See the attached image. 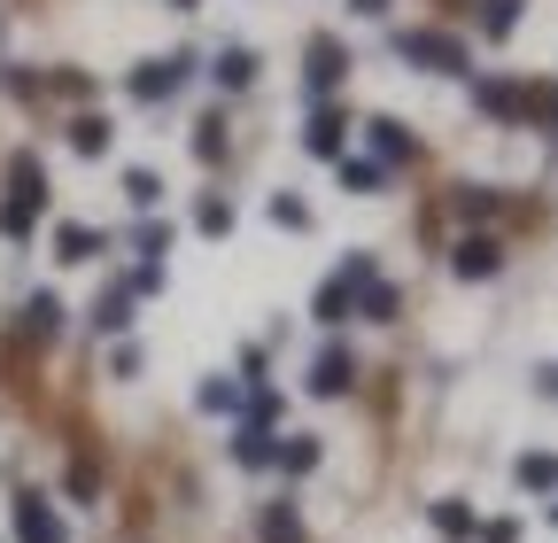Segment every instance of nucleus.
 Masks as SVG:
<instances>
[{
	"label": "nucleus",
	"instance_id": "f257e3e1",
	"mask_svg": "<svg viewBox=\"0 0 558 543\" xmlns=\"http://www.w3.org/2000/svg\"><path fill=\"white\" fill-rule=\"evenodd\" d=\"M396 55L411 62V71H442V79H465V71H473L465 47H458L450 32H396Z\"/></svg>",
	"mask_w": 558,
	"mask_h": 543
},
{
	"label": "nucleus",
	"instance_id": "f03ea898",
	"mask_svg": "<svg viewBox=\"0 0 558 543\" xmlns=\"http://www.w3.org/2000/svg\"><path fill=\"white\" fill-rule=\"evenodd\" d=\"M194 71H202L194 55H156V62H140V71L124 79V94H132V101H171V94H179Z\"/></svg>",
	"mask_w": 558,
	"mask_h": 543
},
{
	"label": "nucleus",
	"instance_id": "7ed1b4c3",
	"mask_svg": "<svg viewBox=\"0 0 558 543\" xmlns=\"http://www.w3.org/2000/svg\"><path fill=\"white\" fill-rule=\"evenodd\" d=\"M341 79H349V47H341V39H311V47H303V94H311V109H318Z\"/></svg>",
	"mask_w": 558,
	"mask_h": 543
},
{
	"label": "nucleus",
	"instance_id": "20e7f679",
	"mask_svg": "<svg viewBox=\"0 0 558 543\" xmlns=\"http://www.w3.org/2000/svg\"><path fill=\"white\" fill-rule=\"evenodd\" d=\"M473 101H481L488 117H505V124L543 109V94H535V86H520V79H481V86H473Z\"/></svg>",
	"mask_w": 558,
	"mask_h": 543
},
{
	"label": "nucleus",
	"instance_id": "39448f33",
	"mask_svg": "<svg viewBox=\"0 0 558 543\" xmlns=\"http://www.w3.org/2000/svg\"><path fill=\"white\" fill-rule=\"evenodd\" d=\"M0 202H16V210H32V218L47 210V171H39V156H32V148H16V156H9V194H0Z\"/></svg>",
	"mask_w": 558,
	"mask_h": 543
},
{
	"label": "nucleus",
	"instance_id": "423d86ee",
	"mask_svg": "<svg viewBox=\"0 0 558 543\" xmlns=\"http://www.w3.org/2000/svg\"><path fill=\"white\" fill-rule=\"evenodd\" d=\"M16 543H62V512L39 490H16Z\"/></svg>",
	"mask_w": 558,
	"mask_h": 543
},
{
	"label": "nucleus",
	"instance_id": "0eeeda50",
	"mask_svg": "<svg viewBox=\"0 0 558 543\" xmlns=\"http://www.w3.org/2000/svg\"><path fill=\"white\" fill-rule=\"evenodd\" d=\"M349 381H357V358H349L341 342H326V350L311 358V373H303V388H311V396H341Z\"/></svg>",
	"mask_w": 558,
	"mask_h": 543
},
{
	"label": "nucleus",
	"instance_id": "6e6552de",
	"mask_svg": "<svg viewBox=\"0 0 558 543\" xmlns=\"http://www.w3.org/2000/svg\"><path fill=\"white\" fill-rule=\"evenodd\" d=\"M450 272H458V280H488V272H505V241L465 233V241L450 249Z\"/></svg>",
	"mask_w": 558,
	"mask_h": 543
},
{
	"label": "nucleus",
	"instance_id": "1a4fd4ad",
	"mask_svg": "<svg viewBox=\"0 0 558 543\" xmlns=\"http://www.w3.org/2000/svg\"><path fill=\"white\" fill-rule=\"evenodd\" d=\"M365 141H373V164H380V171L418 156V141H411V124H403V117H373V124H365Z\"/></svg>",
	"mask_w": 558,
	"mask_h": 543
},
{
	"label": "nucleus",
	"instance_id": "9d476101",
	"mask_svg": "<svg viewBox=\"0 0 558 543\" xmlns=\"http://www.w3.org/2000/svg\"><path fill=\"white\" fill-rule=\"evenodd\" d=\"M256 543H303V512H295V497H271V505L256 512Z\"/></svg>",
	"mask_w": 558,
	"mask_h": 543
},
{
	"label": "nucleus",
	"instance_id": "9b49d317",
	"mask_svg": "<svg viewBox=\"0 0 558 543\" xmlns=\"http://www.w3.org/2000/svg\"><path fill=\"white\" fill-rule=\"evenodd\" d=\"M101 249H109L101 226H54V264H94Z\"/></svg>",
	"mask_w": 558,
	"mask_h": 543
},
{
	"label": "nucleus",
	"instance_id": "f8f14e48",
	"mask_svg": "<svg viewBox=\"0 0 558 543\" xmlns=\"http://www.w3.org/2000/svg\"><path fill=\"white\" fill-rule=\"evenodd\" d=\"M357 295H365V288H357V280H341V272H333V280H326V288L311 295V318H318V326H341L349 311H357Z\"/></svg>",
	"mask_w": 558,
	"mask_h": 543
},
{
	"label": "nucleus",
	"instance_id": "ddd939ff",
	"mask_svg": "<svg viewBox=\"0 0 558 543\" xmlns=\"http://www.w3.org/2000/svg\"><path fill=\"white\" fill-rule=\"evenodd\" d=\"M303 148H311L318 164H341V109H311V124H303Z\"/></svg>",
	"mask_w": 558,
	"mask_h": 543
},
{
	"label": "nucleus",
	"instance_id": "4468645a",
	"mask_svg": "<svg viewBox=\"0 0 558 543\" xmlns=\"http://www.w3.org/2000/svg\"><path fill=\"white\" fill-rule=\"evenodd\" d=\"M16 334H24V342H54V334H62V295H32Z\"/></svg>",
	"mask_w": 558,
	"mask_h": 543
},
{
	"label": "nucleus",
	"instance_id": "2eb2a0df",
	"mask_svg": "<svg viewBox=\"0 0 558 543\" xmlns=\"http://www.w3.org/2000/svg\"><path fill=\"white\" fill-rule=\"evenodd\" d=\"M132 303H140V295H132V280H109V288H101V303H94V326H101V334H124V326H132Z\"/></svg>",
	"mask_w": 558,
	"mask_h": 543
},
{
	"label": "nucleus",
	"instance_id": "dca6fc26",
	"mask_svg": "<svg viewBox=\"0 0 558 543\" xmlns=\"http://www.w3.org/2000/svg\"><path fill=\"white\" fill-rule=\"evenodd\" d=\"M233 458H241V466H279V435H271V427H256V420H241Z\"/></svg>",
	"mask_w": 558,
	"mask_h": 543
},
{
	"label": "nucleus",
	"instance_id": "f3484780",
	"mask_svg": "<svg viewBox=\"0 0 558 543\" xmlns=\"http://www.w3.org/2000/svg\"><path fill=\"white\" fill-rule=\"evenodd\" d=\"M256 71H264V62H256L248 47H226V55H218V86H226V94H248Z\"/></svg>",
	"mask_w": 558,
	"mask_h": 543
},
{
	"label": "nucleus",
	"instance_id": "a211bd4d",
	"mask_svg": "<svg viewBox=\"0 0 558 543\" xmlns=\"http://www.w3.org/2000/svg\"><path fill=\"white\" fill-rule=\"evenodd\" d=\"M62 497H70V505H94V497H101V466H94V458H70V466H62Z\"/></svg>",
	"mask_w": 558,
	"mask_h": 543
},
{
	"label": "nucleus",
	"instance_id": "6ab92c4d",
	"mask_svg": "<svg viewBox=\"0 0 558 543\" xmlns=\"http://www.w3.org/2000/svg\"><path fill=\"white\" fill-rule=\"evenodd\" d=\"M124 202H132V210H140V218H148V210H156V202H163V179H156L148 164H132V171H124Z\"/></svg>",
	"mask_w": 558,
	"mask_h": 543
},
{
	"label": "nucleus",
	"instance_id": "aec40b11",
	"mask_svg": "<svg viewBox=\"0 0 558 543\" xmlns=\"http://www.w3.org/2000/svg\"><path fill=\"white\" fill-rule=\"evenodd\" d=\"M70 148H78V156H101V148H109V117H94V109L70 117Z\"/></svg>",
	"mask_w": 558,
	"mask_h": 543
},
{
	"label": "nucleus",
	"instance_id": "412c9836",
	"mask_svg": "<svg viewBox=\"0 0 558 543\" xmlns=\"http://www.w3.org/2000/svg\"><path fill=\"white\" fill-rule=\"evenodd\" d=\"M396 311H403V295H396V288H388V280H373V288H365V295H357V318H373V326H388V318H396Z\"/></svg>",
	"mask_w": 558,
	"mask_h": 543
},
{
	"label": "nucleus",
	"instance_id": "4be33fe9",
	"mask_svg": "<svg viewBox=\"0 0 558 543\" xmlns=\"http://www.w3.org/2000/svg\"><path fill=\"white\" fill-rule=\"evenodd\" d=\"M520 9H527V0H481V32H488V39H505V32L520 24Z\"/></svg>",
	"mask_w": 558,
	"mask_h": 543
},
{
	"label": "nucleus",
	"instance_id": "5701e85b",
	"mask_svg": "<svg viewBox=\"0 0 558 543\" xmlns=\"http://www.w3.org/2000/svg\"><path fill=\"white\" fill-rule=\"evenodd\" d=\"M279 466H288V473H311V466H318V435H279Z\"/></svg>",
	"mask_w": 558,
	"mask_h": 543
},
{
	"label": "nucleus",
	"instance_id": "b1692460",
	"mask_svg": "<svg viewBox=\"0 0 558 543\" xmlns=\"http://www.w3.org/2000/svg\"><path fill=\"white\" fill-rule=\"evenodd\" d=\"M194 156L202 164H226V117H202L194 124Z\"/></svg>",
	"mask_w": 558,
	"mask_h": 543
},
{
	"label": "nucleus",
	"instance_id": "393cba45",
	"mask_svg": "<svg viewBox=\"0 0 558 543\" xmlns=\"http://www.w3.org/2000/svg\"><path fill=\"white\" fill-rule=\"evenodd\" d=\"M194 226H202L209 241H218V233H233V202H226V194H209L202 210H194Z\"/></svg>",
	"mask_w": 558,
	"mask_h": 543
},
{
	"label": "nucleus",
	"instance_id": "a878e982",
	"mask_svg": "<svg viewBox=\"0 0 558 543\" xmlns=\"http://www.w3.org/2000/svg\"><path fill=\"white\" fill-rule=\"evenodd\" d=\"M140 373H148V350H140V342H117V350H109V381H140Z\"/></svg>",
	"mask_w": 558,
	"mask_h": 543
},
{
	"label": "nucleus",
	"instance_id": "bb28decb",
	"mask_svg": "<svg viewBox=\"0 0 558 543\" xmlns=\"http://www.w3.org/2000/svg\"><path fill=\"white\" fill-rule=\"evenodd\" d=\"M271 226L303 233V226H311V202H303V194H271Z\"/></svg>",
	"mask_w": 558,
	"mask_h": 543
},
{
	"label": "nucleus",
	"instance_id": "cd10ccee",
	"mask_svg": "<svg viewBox=\"0 0 558 543\" xmlns=\"http://www.w3.org/2000/svg\"><path fill=\"white\" fill-rule=\"evenodd\" d=\"M458 218L488 226V218H497V194H488V186H458Z\"/></svg>",
	"mask_w": 558,
	"mask_h": 543
},
{
	"label": "nucleus",
	"instance_id": "c85d7f7f",
	"mask_svg": "<svg viewBox=\"0 0 558 543\" xmlns=\"http://www.w3.org/2000/svg\"><path fill=\"white\" fill-rule=\"evenodd\" d=\"M435 528H442V535H473V505H465V497H442V505H435Z\"/></svg>",
	"mask_w": 558,
	"mask_h": 543
},
{
	"label": "nucleus",
	"instance_id": "c756f323",
	"mask_svg": "<svg viewBox=\"0 0 558 543\" xmlns=\"http://www.w3.org/2000/svg\"><path fill=\"white\" fill-rule=\"evenodd\" d=\"M341 186H349V194H380L388 171H380V164H341Z\"/></svg>",
	"mask_w": 558,
	"mask_h": 543
},
{
	"label": "nucleus",
	"instance_id": "7c9ffc66",
	"mask_svg": "<svg viewBox=\"0 0 558 543\" xmlns=\"http://www.w3.org/2000/svg\"><path fill=\"white\" fill-rule=\"evenodd\" d=\"M202 412H233V403H241V381H202Z\"/></svg>",
	"mask_w": 558,
	"mask_h": 543
},
{
	"label": "nucleus",
	"instance_id": "2f4dec72",
	"mask_svg": "<svg viewBox=\"0 0 558 543\" xmlns=\"http://www.w3.org/2000/svg\"><path fill=\"white\" fill-rule=\"evenodd\" d=\"M132 249H140V264H156V256L171 249V226H156V218H148V226L132 233Z\"/></svg>",
	"mask_w": 558,
	"mask_h": 543
},
{
	"label": "nucleus",
	"instance_id": "473e14b6",
	"mask_svg": "<svg viewBox=\"0 0 558 543\" xmlns=\"http://www.w3.org/2000/svg\"><path fill=\"white\" fill-rule=\"evenodd\" d=\"M520 490H558V458H520Z\"/></svg>",
	"mask_w": 558,
	"mask_h": 543
},
{
	"label": "nucleus",
	"instance_id": "72a5a7b5",
	"mask_svg": "<svg viewBox=\"0 0 558 543\" xmlns=\"http://www.w3.org/2000/svg\"><path fill=\"white\" fill-rule=\"evenodd\" d=\"M264 373H271V350H264V342H248V350H241V388H256Z\"/></svg>",
	"mask_w": 558,
	"mask_h": 543
},
{
	"label": "nucleus",
	"instance_id": "f704fd0d",
	"mask_svg": "<svg viewBox=\"0 0 558 543\" xmlns=\"http://www.w3.org/2000/svg\"><path fill=\"white\" fill-rule=\"evenodd\" d=\"M132 280V295H163V264H140V272H124Z\"/></svg>",
	"mask_w": 558,
	"mask_h": 543
},
{
	"label": "nucleus",
	"instance_id": "c9c22d12",
	"mask_svg": "<svg viewBox=\"0 0 558 543\" xmlns=\"http://www.w3.org/2000/svg\"><path fill=\"white\" fill-rule=\"evenodd\" d=\"M481 543H520V520H481Z\"/></svg>",
	"mask_w": 558,
	"mask_h": 543
},
{
	"label": "nucleus",
	"instance_id": "e433bc0d",
	"mask_svg": "<svg viewBox=\"0 0 558 543\" xmlns=\"http://www.w3.org/2000/svg\"><path fill=\"white\" fill-rule=\"evenodd\" d=\"M535 388H543V396L558 403V365H535Z\"/></svg>",
	"mask_w": 558,
	"mask_h": 543
},
{
	"label": "nucleus",
	"instance_id": "4c0bfd02",
	"mask_svg": "<svg viewBox=\"0 0 558 543\" xmlns=\"http://www.w3.org/2000/svg\"><path fill=\"white\" fill-rule=\"evenodd\" d=\"M349 9H357V16H388V0H349Z\"/></svg>",
	"mask_w": 558,
	"mask_h": 543
},
{
	"label": "nucleus",
	"instance_id": "58836bf2",
	"mask_svg": "<svg viewBox=\"0 0 558 543\" xmlns=\"http://www.w3.org/2000/svg\"><path fill=\"white\" fill-rule=\"evenodd\" d=\"M171 9H202V0H171Z\"/></svg>",
	"mask_w": 558,
	"mask_h": 543
},
{
	"label": "nucleus",
	"instance_id": "ea45409f",
	"mask_svg": "<svg viewBox=\"0 0 558 543\" xmlns=\"http://www.w3.org/2000/svg\"><path fill=\"white\" fill-rule=\"evenodd\" d=\"M550 520H558V505H550Z\"/></svg>",
	"mask_w": 558,
	"mask_h": 543
}]
</instances>
